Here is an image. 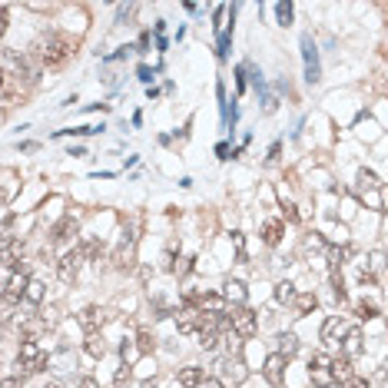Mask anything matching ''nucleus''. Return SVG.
I'll return each mask as SVG.
<instances>
[{
	"label": "nucleus",
	"instance_id": "1",
	"mask_svg": "<svg viewBox=\"0 0 388 388\" xmlns=\"http://www.w3.org/2000/svg\"><path fill=\"white\" fill-rule=\"evenodd\" d=\"M74 53H76V44L70 37H63V33H50L47 40L37 44V60L44 67H60V63H67Z\"/></svg>",
	"mask_w": 388,
	"mask_h": 388
},
{
	"label": "nucleus",
	"instance_id": "2",
	"mask_svg": "<svg viewBox=\"0 0 388 388\" xmlns=\"http://www.w3.org/2000/svg\"><path fill=\"white\" fill-rule=\"evenodd\" d=\"M44 365H47V355H44V348L37 345V339H24V342H20V352H17V362H14L17 375H20V378L37 375Z\"/></svg>",
	"mask_w": 388,
	"mask_h": 388
},
{
	"label": "nucleus",
	"instance_id": "3",
	"mask_svg": "<svg viewBox=\"0 0 388 388\" xmlns=\"http://www.w3.org/2000/svg\"><path fill=\"white\" fill-rule=\"evenodd\" d=\"M226 322L233 328V335H239V339H253L255 332H259V315L249 305H236L233 312L226 315Z\"/></svg>",
	"mask_w": 388,
	"mask_h": 388
},
{
	"label": "nucleus",
	"instance_id": "4",
	"mask_svg": "<svg viewBox=\"0 0 388 388\" xmlns=\"http://www.w3.org/2000/svg\"><path fill=\"white\" fill-rule=\"evenodd\" d=\"M83 249L80 246H74V249H67V253L60 255V262H57V276H60V282H76V276H80V269H83Z\"/></svg>",
	"mask_w": 388,
	"mask_h": 388
},
{
	"label": "nucleus",
	"instance_id": "5",
	"mask_svg": "<svg viewBox=\"0 0 388 388\" xmlns=\"http://www.w3.org/2000/svg\"><path fill=\"white\" fill-rule=\"evenodd\" d=\"M309 375H312L315 388H328L332 385V358H328L326 352L312 355V362H309Z\"/></svg>",
	"mask_w": 388,
	"mask_h": 388
},
{
	"label": "nucleus",
	"instance_id": "6",
	"mask_svg": "<svg viewBox=\"0 0 388 388\" xmlns=\"http://www.w3.org/2000/svg\"><path fill=\"white\" fill-rule=\"evenodd\" d=\"M110 319H113V312H110V309H100V305H87L83 312L76 315V322L87 328V335L90 332H96V328H103Z\"/></svg>",
	"mask_w": 388,
	"mask_h": 388
},
{
	"label": "nucleus",
	"instance_id": "7",
	"mask_svg": "<svg viewBox=\"0 0 388 388\" xmlns=\"http://www.w3.org/2000/svg\"><path fill=\"white\" fill-rule=\"evenodd\" d=\"M133 253H136V236L133 233H123L117 242V249H113V266L117 269L133 266Z\"/></svg>",
	"mask_w": 388,
	"mask_h": 388
},
{
	"label": "nucleus",
	"instance_id": "8",
	"mask_svg": "<svg viewBox=\"0 0 388 388\" xmlns=\"http://www.w3.org/2000/svg\"><path fill=\"white\" fill-rule=\"evenodd\" d=\"M193 309L199 315H223L226 312V298L219 292H203L193 298Z\"/></svg>",
	"mask_w": 388,
	"mask_h": 388
},
{
	"label": "nucleus",
	"instance_id": "9",
	"mask_svg": "<svg viewBox=\"0 0 388 388\" xmlns=\"http://www.w3.org/2000/svg\"><path fill=\"white\" fill-rule=\"evenodd\" d=\"M352 332V326L345 322V319H339V315H332V319H326V326H322V342L326 345H339Z\"/></svg>",
	"mask_w": 388,
	"mask_h": 388
},
{
	"label": "nucleus",
	"instance_id": "10",
	"mask_svg": "<svg viewBox=\"0 0 388 388\" xmlns=\"http://www.w3.org/2000/svg\"><path fill=\"white\" fill-rule=\"evenodd\" d=\"M262 375H266L269 385L279 388L285 382V358L279 355V352H272V355L266 358V365H262Z\"/></svg>",
	"mask_w": 388,
	"mask_h": 388
},
{
	"label": "nucleus",
	"instance_id": "11",
	"mask_svg": "<svg viewBox=\"0 0 388 388\" xmlns=\"http://www.w3.org/2000/svg\"><path fill=\"white\" fill-rule=\"evenodd\" d=\"M24 289H27V276L24 272H10V279H3V298H7V305H17L24 298Z\"/></svg>",
	"mask_w": 388,
	"mask_h": 388
},
{
	"label": "nucleus",
	"instance_id": "12",
	"mask_svg": "<svg viewBox=\"0 0 388 388\" xmlns=\"http://www.w3.org/2000/svg\"><path fill=\"white\" fill-rule=\"evenodd\" d=\"M219 369H223V378L226 382H233V385H242V382H246V375H249L246 372V362H242V358H233V355H226Z\"/></svg>",
	"mask_w": 388,
	"mask_h": 388
},
{
	"label": "nucleus",
	"instance_id": "13",
	"mask_svg": "<svg viewBox=\"0 0 388 388\" xmlns=\"http://www.w3.org/2000/svg\"><path fill=\"white\" fill-rule=\"evenodd\" d=\"M302 53H305V80L319 83V53H315V44L309 37H302Z\"/></svg>",
	"mask_w": 388,
	"mask_h": 388
},
{
	"label": "nucleus",
	"instance_id": "14",
	"mask_svg": "<svg viewBox=\"0 0 388 388\" xmlns=\"http://www.w3.org/2000/svg\"><path fill=\"white\" fill-rule=\"evenodd\" d=\"M365 348V339H362V332L358 328H352L348 335H345L342 342H339V355H345V358H355L358 352Z\"/></svg>",
	"mask_w": 388,
	"mask_h": 388
},
{
	"label": "nucleus",
	"instance_id": "15",
	"mask_svg": "<svg viewBox=\"0 0 388 388\" xmlns=\"http://www.w3.org/2000/svg\"><path fill=\"white\" fill-rule=\"evenodd\" d=\"M259 236H262L266 246H279V239L285 236V226L279 219H266V223L259 226Z\"/></svg>",
	"mask_w": 388,
	"mask_h": 388
},
{
	"label": "nucleus",
	"instance_id": "16",
	"mask_svg": "<svg viewBox=\"0 0 388 388\" xmlns=\"http://www.w3.org/2000/svg\"><path fill=\"white\" fill-rule=\"evenodd\" d=\"M219 296H223L226 302H233V309H236V305H246V285L239 282V279H229Z\"/></svg>",
	"mask_w": 388,
	"mask_h": 388
},
{
	"label": "nucleus",
	"instance_id": "17",
	"mask_svg": "<svg viewBox=\"0 0 388 388\" xmlns=\"http://www.w3.org/2000/svg\"><path fill=\"white\" fill-rule=\"evenodd\" d=\"M176 326L183 335H189V332H199V312H196L193 305H186L183 312L176 315Z\"/></svg>",
	"mask_w": 388,
	"mask_h": 388
},
{
	"label": "nucleus",
	"instance_id": "18",
	"mask_svg": "<svg viewBox=\"0 0 388 388\" xmlns=\"http://www.w3.org/2000/svg\"><path fill=\"white\" fill-rule=\"evenodd\" d=\"M352 358H345V355H339V358H332V382H339V385H345L348 378H352Z\"/></svg>",
	"mask_w": 388,
	"mask_h": 388
},
{
	"label": "nucleus",
	"instance_id": "19",
	"mask_svg": "<svg viewBox=\"0 0 388 388\" xmlns=\"http://www.w3.org/2000/svg\"><path fill=\"white\" fill-rule=\"evenodd\" d=\"M179 385L183 388H199V382L206 378V372L203 369H196V365H186V369H179Z\"/></svg>",
	"mask_w": 388,
	"mask_h": 388
},
{
	"label": "nucleus",
	"instance_id": "20",
	"mask_svg": "<svg viewBox=\"0 0 388 388\" xmlns=\"http://www.w3.org/2000/svg\"><path fill=\"white\" fill-rule=\"evenodd\" d=\"M76 236V219L74 216H63L57 226H53V242H67V239Z\"/></svg>",
	"mask_w": 388,
	"mask_h": 388
},
{
	"label": "nucleus",
	"instance_id": "21",
	"mask_svg": "<svg viewBox=\"0 0 388 388\" xmlns=\"http://www.w3.org/2000/svg\"><path fill=\"white\" fill-rule=\"evenodd\" d=\"M44 289H47V285L40 282V279H27V289H24V302H27V305H40V302H44Z\"/></svg>",
	"mask_w": 388,
	"mask_h": 388
},
{
	"label": "nucleus",
	"instance_id": "22",
	"mask_svg": "<svg viewBox=\"0 0 388 388\" xmlns=\"http://www.w3.org/2000/svg\"><path fill=\"white\" fill-rule=\"evenodd\" d=\"M87 355L90 358H103L106 355V342H103L100 332H90L87 335Z\"/></svg>",
	"mask_w": 388,
	"mask_h": 388
},
{
	"label": "nucleus",
	"instance_id": "23",
	"mask_svg": "<svg viewBox=\"0 0 388 388\" xmlns=\"http://www.w3.org/2000/svg\"><path fill=\"white\" fill-rule=\"evenodd\" d=\"M296 352H298V339L292 335V332H282V335H279V355L289 362V358L296 355Z\"/></svg>",
	"mask_w": 388,
	"mask_h": 388
},
{
	"label": "nucleus",
	"instance_id": "24",
	"mask_svg": "<svg viewBox=\"0 0 388 388\" xmlns=\"http://www.w3.org/2000/svg\"><path fill=\"white\" fill-rule=\"evenodd\" d=\"M153 348H156L153 332H149V328H140V332H136V352H140V355H149Z\"/></svg>",
	"mask_w": 388,
	"mask_h": 388
},
{
	"label": "nucleus",
	"instance_id": "25",
	"mask_svg": "<svg viewBox=\"0 0 388 388\" xmlns=\"http://www.w3.org/2000/svg\"><path fill=\"white\" fill-rule=\"evenodd\" d=\"M80 249H83V259H90V262H100V255H103V242H100V239H87Z\"/></svg>",
	"mask_w": 388,
	"mask_h": 388
},
{
	"label": "nucleus",
	"instance_id": "26",
	"mask_svg": "<svg viewBox=\"0 0 388 388\" xmlns=\"http://www.w3.org/2000/svg\"><path fill=\"white\" fill-rule=\"evenodd\" d=\"M130 382H133V365H119L117 375H113V388H130Z\"/></svg>",
	"mask_w": 388,
	"mask_h": 388
},
{
	"label": "nucleus",
	"instance_id": "27",
	"mask_svg": "<svg viewBox=\"0 0 388 388\" xmlns=\"http://www.w3.org/2000/svg\"><path fill=\"white\" fill-rule=\"evenodd\" d=\"M292 302H296V312H298V315L312 312L315 305H319V298H315L312 292H302V296H296V298H292Z\"/></svg>",
	"mask_w": 388,
	"mask_h": 388
},
{
	"label": "nucleus",
	"instance_id": "28",
	"mask_svg": "<svg viewBox=\"0 0 388 388\" xmlns=\"http://www.w3.org/2000/svg\"><path fill=\"white\" fill-rule=\"evenodd\" d=\"M358 189L365 193V189H382V183H378V176H375L372 169H362L358 173Z\"/></svg>",
	"mask_w": 388,
	"mask_h": 388
},
{
	"label": "nucleus",
	"instance_id": "29",
	"mask_svg": "<svg viewBox=\"0 0 388 388\" xmlns=\"http://www.w3.org/2000/svg\"><path fill=\"white\" fill-rule=\"evenodd\" d=\"M332 296H335V302H345V282L339 269H332Z\"/></svg>",
	"mask_w": 388,
	"mask_h": 388
},
{
	"label": "nucleus",
	"instance_id": "30",
	"mask_svg": "<svg viewBox=\"0 0 388 388\" xmlns=\"http://www.w3.org/2000/svg\"><path fill=\"white\" fill-rule=\"evenodd\" d=\"M219 342H223V332H203V335H199V345H203L206 352H212Z\"/></svg>",
	"mask_w": 388,
	"mask_h": 388
},
{
	"label": "nucleus",
	"instance_id": "31",
	"mask_svg": "<svg viewBox=\"0 0 388 388\" xmlns=\"http://www.w3.org/2000/svg\"><path fill=\"white\" fill-rule=\"evenodd\" d=\"M276 298H279V302H292V298H296V285H292V282H279V285H276Z\"/></svg>",
	"mask_w": 388,
	"mask_h": 388
},
{
	"label": "nucleus",
	"instance_id": "32",
	"mask_svg": "<svg viewBox=\"0 0 388 388\" xmlns=\"http://www.w3.org/2000/svg\"><path fill=\"white\" fill-rule=\"evenodd\" d=\"M276 14H279V24H282V27H289V24H292V3H289V0L276 3Z\"/></svg>",
	"mask_w": 388,
	"mask_h": 388
},
{
	"label": "nucleus",
	"instance_id": "33",
	"mask_svg": "<svg viewBox=\"0 0 388 388\" xmlns=\"http://www.w3.org/2000/svg\"><path fill=\"white\" fill-rule=\"evenodd\" d=\"M348 253H352L348 246H342V249H328V266L339 269V266H342V259H348Z\"/></svg>",
	"mask_w": 388,
	"mask_h": 388
},
{
	"label": "nucleus",
	"instance_id": "34",
	"mask_svg": "<svg viewBox=\"0 0 388 388\" xmlns=\"http://www.w3.org/2000/svg\"><path fill=\"white\" fill-rule=\"evenodd\" d=\"M226 348H229V355H233V358H242V339H239V335H233V332L226 335Z\"/></svg>",
	"mask_w": 388,
	"mask_h": 388
},
{
	"label": "nucleus",
	"instance_id": "35",
	"mask_svg": "<svg viewBox=\"0 0 388 388\" xmlns=\"http://www.w3.org/2000/svg\"><path fill=\"white\" fill-rule=\"evenodd\" d=\"M355 315H358V319H375V305H372V302H358Z\"/></svg>",
	"mask_w": 388,
	"mask_h": 388
},
{
	"label": "nucleus",
	"instance_id": "36",
	"mask_svg": "<svg viewBox=\"0 0 388 388\" xmlns=\"http://www.w3.org/2000/svg\"><path fill=\"white\" fill-rule=\"evenodd\" d=\"M119 352H123V362H126V365H130V362H133V358L140 355V352H136V345H130V342L119 345Z\"/></svg>",
	"mask_w": 388,
	"mask_h": 388
},
{
	"label": "nucleus",
	"instance_id": "37",
	"mask_svg": "<svg viewBox=\"0 0 388 388\" xmlns=\"http://www.w3.org/2000/svg\"><path fill=\"white\" fill-rule=\"evenodd\" d=\"M282 216L289 219V223H298V212H296V206H292V203H285V199H282Z\"/></svg>",
	"mask_w": 388,
	"mask_h": 388
},
{
	"label": "nucleus",
	"instance_id": "38",
	"mask_svg": "<svg viewBox=\"0 0 388 388\" xmlns=\"http://www.w3.org/2000/svg\"><path fill=\"white\" fill-rule=\"evenodd\" d=\"M345 388H369V382H365V378H358V375H352V378L345 382Z\"/></svg>",
	"mask_w": 388,
	"mask_h": 388
},
{
	"label": "nucleus",
	"instance_id": "39",
	"mask_svg": "<svg viewBox=\"0 0 388 388\" xmlns=\"http://www.w3.org/2000/svg\"><path fill=\"white\" fill-rule=\"evenodd\" d=\"M199 388H226V385L219 382V378H203V382H199Z\"/></svg>",
	"mask_w": 388,
	"mask_h": 388
},
{
	"label": "nucleus",
	"instance_id": "40",
	"mask_svg": "<svg viewBox=\"0 0 388 388\" xmlns=\"http://www.w3.org/2000/svg\"><path fill=\"white\" fill-rule=\"evenodd\" d=\"M7 33V7H0V37Z\"/></svg>",
	"mask_w": 388,
	"mask_h": 388
},
{
	"label": "nucleus",
	"instance_id": "41",
	"mask_svg": "<svg viewBox=\"0 0 388 388\" xmlns=\"http://www.w3.org/2000/svg\"><path fill=\"white\" fill-rule=\"evenodd\" d=\"M76 388H100V382H96V378H80V385Z\"/></svg>",
	"mask_w": 388,
	"mask_h": 388
},
{
	"label": "nucleus",
	"instance_id": "42",
	"mask_svg": "<svg viewBox=\"0 0 388 388\" xmlns=\"http://www.w3.org/2000/svg\"><path fill=\"white\" fill-rule=\"evenodd\" d=\"M0 388H20V382H17V378H3V382H0Z\"/></svg>",
	"mask_w": 388,
	"mask_h": 388
},
{
	"label": "nucleus",
	"instance_id": "43",
	"mask_svg": "<svg viewBox=\"0 0 388 388\" xmlns=\"http://www.w3.org/2000/svg\"><path fill=\"white\" fill-rule=\"evenodd\" d=\"M44 388H63V385H60V382H47Z\"/></svg>",
	"mask_w": 388,
	"mask_h": 388
},
{
	"label": "nucleus",
	"instance_id": "44",
	"mask_svg": "<svg viewBox=\"0 0 388 388\" xmlns=\"http://www.w3.org/2000/svg\"><path fill=\"white\" fill-rule=\"evenodd\" d=\"M140 388H156V382H143V385H140Z\"/></svg>",
	"mask_w": 388,
	"mask_h": 388
},
{
	"label": "nucleus",
	"instance_id": "45",
	"mask_svg": "<svg viewBox=\"0 0 388 388\" xmlns=\"http://www.w3.org/2000/svg\"><path fill=\"white\" fill-rule=\"evenodd\" d=\"M0 298H3V279H0Z\"/></svg>",
	"mask_w": 388,
	"mask_h": 388
},
{
	"label": "nucleus",
	"instance_id": "46",
	"mask_svg": "<svg viewBox=\"0 0 388 388\" xmlns=\"http://www.w3.org/2000/svg\"><path fill=\"white\" fill-rule=\"evenodd\" d=\"M0 87H3V74H0Z\"/></svg>",
	"mask_w": 388,
	"mask_h": 388
}]
</instances>
